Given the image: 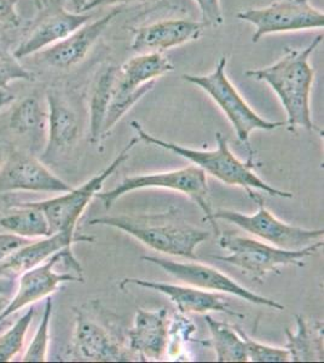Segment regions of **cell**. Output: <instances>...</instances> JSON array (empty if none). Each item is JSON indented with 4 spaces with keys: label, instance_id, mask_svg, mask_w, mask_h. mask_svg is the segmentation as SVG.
I'll list each match as a JSON object with an SVG mask.
<instances>
[{
    "label": "cell",
    "instance_id": "6da1fadb",
    "mask_svg": "<svg viewBox=\"0 0 324 363\" xmlns=\"http://www.w3.org/2000/svg\"><path fill=\"white\" fill-rule=\"evenodd\" d=\"M323 42L318 34L304 49L286 48L277 62L259 69L245 72L247 78L267 83L274 90L287 114L289 130L306 128L323 136V130L312 121L310 96L315 80V69L310 65L313 51Z\"/></svg>",
    "mask_w": 324,
    "mask_h": 363
},
{
    "label": "cell",
    "instance_id": "7a4b0ae2",
    "mask_svg": "<svg viewBox=\"0 0 324 363\" xmlns=\"http://www.w3.org/2000/svg\"><path fill=\"white\" fill-rule=\"evenodd\" d=\"M90 225H106L133 236L147 247L169 256L196 260L199 245L210 238V233L194 227L173 212L155 215L101 217L89 222Z\"/></svg>",
    "mask_w": 324,
    "mask_h": 363
},
{
    "label": "cell",
    "instance_id": "3957f363",
    "mask_svg": "<svg viewBox=\"0 0 324 363\" xmlns=\"http://www.w3.org/2000/svg\"><path fill=\"white\" fill-rule=\"evenodd\" d=\"M131 126L137 133L138 140L184 157L190 162H193L194 165L200 167L205 174L213 176L228 186L243 188L248 194H250L253 190H260L271 196L293 198L291 193L274 188L270 184H267V182H264L262 178L258 177L253 171L255 164L252 159H250L248 162H243L235 157L233 152L230 150L228 138L222 133H216L217 148L214 150H196V149L186 148L183 145L152 136L147 133L142 128V125L135 120L132 121Z\"/></svg>",
    "mask_w": 324,
    "mask_h": 363
},
{
    "label": "cell",
    "instance_id": "277c9868",
    "mask_svg": "<svg viewBox=\"0 0 324 363\" xmlns=\"http://www.w3.org/2000/svg\"><path fill=\"white\" fill-rule=\"evenodd\" d=\"M219 239L223 250L230 252L229 256H214V259L225 262L241 269L252 280L262 282L269 272H279V267L298 265L304 267L303 260L315 255L323 247V240H318L308 247L300 250H284L247 236L236 235L226 231Z\"/></svg>",
    "mask_w": 324,
    "mask_h": 363
},
{
    "label": "cell",
    "instance_id": "5b68a950",
    "mask_svg": "<svg viewBox=\"0 0 324 363\" xmlns=\"http://www.w3.org/2000/svg\"><path fill=\"white\" fill-rule=\"evenodd\" d=\"M173 69L172 62L160 52L138 54L119 67L103 125V138L140 99L154 89L156 79Z\"/></svg>",
    "mask_w": 324,
    "mask_h": 363
},
{
    "label": "cell",
    "instance_id": "8992f818",
    "mask_svg": "<svg viewBox=\"0 0 324 363\" xmlns=\"http://www.w3.org/2000/svg\"><path fill=\"white\" fill-rule=\"evenodd\" d=\"M152 188L173 190L177 193L189 196L194 203H196L203 211L206 219L213 228L216 235H220L217 219L214 218V212L208 198L210 190L207 186L206 174L200 167L195 165L188 166L184 169L167 171V172L138 174V176L123 178L114 189L103 191V193L99 191L95 198L102 201L106 210H111L115 201L123 195L135 190L152 189Z\"/></svg>",
    "mask_w": 324,
    "mask_h": 363
},
{
    "label": "cell",
    "instance_id": "52a82bcc",
    "mask_svg": "<svg viewBox=\"0 0 324 363\" xmlns=\"http://www.w3.org/2000/svg\"><path fill=\"white\" fill-rule=\"evenodd\" d=\"M228 58L222 57L218 61L213 72L207 75H183V80L193 84L205 91L211 99H213L218 107L225 114L240 142L246 145L252 152L250 145V133L255 130L272 131L284 126V121H269L250 108L238 89L230 82L226 75Z\"/></svg>",
    "mask_w": 324,
    "mask_h": 363
},
{
    "label": "cell",
    "instance_id": "ba28073f",
    "mask_svg": "<svg viewBox=\"0 0 324 363\" xmlns=\"http://www.w3.org/2000/svg\"><path fill=\"white\" fill-rule=\"evenodd\" d=\"M82 265L75 258L72 247L63 248L44 263L22 272L16 289L6 309L0 315V323L26 306L51 297L60 286L67 282H84Z\"/></svg>",
    "mask_w": 324,
    "mask_h": 363
},
{
    "label": "cell",
    "instance_id": "9c48e42d",
    "mask_svg": "<svg viewBox=\"0 0 324 363\" xmlns=\"http://www.w3.org/2000/svg\"><path fill=\"white\" fill-rule=\"evenodd\" d=\"M74 352L95 362L140 361L118 335L111 322L97 311L96 303L75 310Z\"/></svg>",
    "mask_w": 324,
    "mask_h": 363
},
{
    "label": "cell",
    "instance_id": "30bf717a",
    "mask_svg": "<svg viewBox=\"0 0 324 363\" xmlns=\"http://www.w3.org/2000/svg\"><path fill=\"white\" fill-rule=\"evenodd\" d=\"M138 143V137L132 138L128 145L120 152L119 155L115 157L111 165L103 169L102 172L96 174L94 177L85 182L79 188H73L70 191L63 193L56 198L34 201L30 203L34 206L40 208L45 215L49 223L50 233L57 234L65 233L68 235H75V228L79 219L82 217L84 211L86 210L91 200L95 198L96 194L102 189L104 182L114 174L120 166L130 157V152Z\"/></svg>",
    "mask_w": 324,
    "mask_h": 363
},
{
    "label": "cell",
    "instance_id": "8fae6325",
    "mask_svg": "<svg viewBox=\"0 0 324 363\" xmlns=\"http://www.w3.org/2000/svg\"><path fill=\"white\" fill-rule=\"evenodd\" d=\"M248 195L258 203L259 208L255 215H243L233 210H218L214 212V218L235 224L250 235L284 250H300L323 239V229H305L284 223L267 210L262 195L255 190Z\"/></svg>",
    "mask_w": 324,
    "mask_h": 363
},
{
    "label": "cell",
    "instance_id": "7c38bea8",
    "mask_svg": "<svg viewBox=\"0 0 324 363\" xmlns=\"http://www.w3.org/2000/svg\"><path fill=\"white\" fill-rule=\"evenodd\" d=\"M240 21L255 27L252 42L258 43L270 34L299 32L324 27V13L313 8L310 0H277L259 9H247L236 15Z\"/></svg>",
    "mask_w": 324,
    "mask_h": 363
},
{
    "label": "cell",
    "instance_id": "4fadbf2b",
    "mask_svg": "<svg viewBox=\"0 0 324 363\" xmlns=\"http://www.w3.org/2000/svg\"><path fill=\"white\" fill-rule=\"evenodd\" d=\"M142 260L157 265L169 275L177 280L183 281L186 285L211 291V292L231 294L255 306H269L279 311L284 310V306L282 304L245 289L234 279H231L224 272L210 265L201 264V263H181V262H174V260L156 256H143Z\"/></svg>",
    "mask_w": 324,
    "mask_h": 363
},
{
    "label": "cell",
    "instance_id": "5bb4252c",
    "mask_svg": "<svg viewBox=\"0 0 324 363\" xmlns=\"http://www.w3.org/2000/svg\"><path fill=\"white\" fill-rule=\"evenodd\" d=\"M73 189L35 155L10 149L0 167V193H67Z\"/></svg>",
    "mask_w": 324,
    "mask_h": 363
},
{
    "label": "cell",
    "instance_id": "9a60e30c",
    "mask_svg": "<svg viewBox=\"0 0 324 363\" xmlns=\"http://www.w3.org/2000/svg\"><path fill=\"white\" fill-rule=\"evenodd\" d=\"M119 13V9H114L99 20L82 26L61 42L38 52L41 62L57 69H68L77 66L86 57L96 42Z\"/></svg>",
    "mask_w": 324,
    "mask_h": 363
},
{
    "label": "cell",
    "instance_id": "2e32d148",
    "mask_svg": "<svg viewBox=\"0 0 324 363\" xmlns=\"http://www.w3.org/2000/svg\"><path fill=\"white\" fill-rule=\"evenodd\" d=\"M128 285L140 286L144 289L156 291L159 294H164L176 304L177 309L181 314H208V313H225L233 316H240L230 309L229 301L225 296L219 292H211L206 289H197L194 286L172 285V284H164L157 281L140 280V279H132L126 277L119 284L120 289H125Z\"/></svg>",
    "mask_w": 324,
    "mask_h": 363
},
{
    "label": "cell",
    "instance_id": "e0dca14e",
    "mask_svg": "<svg viewBox=\"0 0 324 363\" xmlns=\"http://www.w3.org/2000/svg\"><path fill=\"white\" fill-rule=\"evenodd\" d=\"M167 309H137L133 326L128 330V347L140 361H160L169 347Z\"/></svg>",
    "mask_w": 324,
    "mask_h": 363
},
{
    "label": "cell",
    "instance_id": "ac0fdd59",
    "mask_svg": "<svg viewBox=\"0 0 324 363\" xmlns=\"http://www.w3.org/2000/svg\"><path fill=\"white\" fill-rule=\"evenodd\" d=\"M94 17L89 13H70L63 8L46 13L29 30L25 39L15 50V57L25 58L37 55L49 46L61 42Z\"/></svg>",
    "mask_w": 324,
    "mask_h": 363
},
{
    "label": "cell",
    "instance_id": "d6986e66",
    "mask_svg": "<svg viewBox=\"0 0 324 363\" xmlns=\"http://www.w3.org/2000/svg\"><path fill=\"white\" fill-rule=\"evenodd\" d=\"M205 25L188 18H172L137 29L131 49L137 54H150L184 45L201 37Z\"/></svg>",
    "mask_w": 324,
    "mask_h": 363
},
{
    "label": "cell",
    "instance_id": "ffe728a7",
    "mask_svg": "<svg viewBox=\"0 0 324 363\" xmlns=\"http://www.w3.org/2000/svg\"><path fill=\"white\" fill-rule=\"evenodd\" d=\"M46 106L48 133L41 159L51 161L74 147L80 135V124L78 114L57 91H48Z\"/></svg>",
    "mask_w": 324,
    "mask_h": 363
},
{
    "label": "cell",
    "instance_id": "44dd1931",
    "mask_svg": "<svg viewBox=\"0 0 324 363\" xmlns=\"http://www.w3.org/2000/svg\"><path fill=\"white\" fill-rule=\"evenodd\" d=\"M92 241L86 236L68 235L65 233H57L52 235L41 238L37 241H30L28 244L18 248L11 256L0 263V277H17L22 272L44 263L55 253L63 248L72 247L74 242Z\"/></svg>",
    "mask_w": 324,
    "mask_h": 363
},
{
    "label": "cell",
    "instance_id": "7402d4cb",
    "mask_svg": "<svg viewBox=\"0 0 324 363\" xmlns=\"http://www.w3.org/2000/svg\"><path fill=\"white\" fill-rule=\"evenodd\" d=\"M119 67L108 66L101 70L90 89L89 111H90V140L92 145H101L103 138V125L111 104L116 73Z\"/></svg>",
    "mask_w": 324,
    "mask_h": 363
},
{
    "label": "cell",
    "instance_id": "603a6c76",
    "mask_svg": "<svg viewBox=\"0 0 324 363\" xmlns=\"http://www.w3.org/2000/svg\"><path fill=\"white\" fill-rule=\"evenodd\" d=\"M296 333L286 330L289 361H323V322L308 323L303 316L296 315Z\"/></svg>",
    "mask_w": 324,
    "mask_h": 363
},
{
    "label": "cell",
    "instance_id": "cb8c5ba5",
    "mask_svg": "<svg viewBox=\"0 0 324 363\" xmlns=\"http://www.w3.org/2000/svg\"><path fill=\"white\" fill-rule=\"evenodd\" d=\"M0 227L5 231L25 239H41L51 235L49 223L43 211L30 203L13 207L0 218Z\"/></svg>",
    "mask_w": 324,
    "mask_h": 363
},
{
    "label": "cell",
    "instance_id": "d4e9b609",
    "mask_svg": "<svg viewBox=\"0 0 324 363\" xmlns=\"http://www.w3.org/2000/svg\"><path fill=\"white\" fill-rule=\"evenodd\" d=\"M10 133L34 142L48 128V112L35 96H28L13 108L8 123Z\"/></svg>",
    "mask_w": 324,
    "mask_h": 363
},
{
    "label": "cell",
    "instance_id": "484cf974",
    "mask_svg": "<svg viewBox=\"0 0 324 363\" xmlns=\"http://www.w3.org/2000/svg\"><path fill=\"white\" fill-rule=\"evenodd\" d=\"M205 321L210 328L214 350L219 362H247L246 344L238 335L235 326L217 321L211 315L205 314Z\"/></svg>",
    "mask_w": 324,
    "mask_h": 363
},
{
    "label": "cell",
    "instance_id": "4316f807",
    "mask_svg": "<svg viewBox=\"0 0 324 363\" xmlns=\"http://www.w3.org/2000/svg\"><path fill=\"white\" fill-rule=\"evenodd\" d=\"M35 310L30 306L13 326L0 335V362H9L20 354L25 345L29 327L33 322Z\"/></svg>",
    "mask_w": 324,
    "mask_h": 363
},
{
    "label": "cell",
    "instance_id": "83f0119b",
    "mask_svg": "<svg viewBox=\"0 0 324 363\" xmlns=\"http://www.w3.org/2000/svg\"><path fill=\"white\" fill-rule=\"evenodd\" d=\"M52 308L54 303L51 297L46 298L45 309L41 316V321L38 330L34 333L32 342L26 349L22 356L23 362H44L48 359L50 344V325L52 318Z\"/></svg>",
    "mask_w": 324,
    "mask_h": 363
},
{
    "label": "cell",
    "instance_id": "f1b7e54d",
    "mask_svg": "<svg viewBox=\"0 0 324 363\" xmlns=\"http://www.w3.org/2000/svg\"><path fill=\"white\" fill-rule=\"evenodd\" d=\"M246 344L247 357L252 362H287L289 352L286 347H270L250 338L240 327L235 326Z\"/></svg>",
    "mask_w": 324,
    "mask_h": 363
},
{
    "label": "cell",
    "instance_id": "f546056e",
    "mask_svg": "<svg viewBox=\"0 0 324 363\" xmlns=\"http://www.w3.org/2000/svg\"><path fill=\"white\" fill-rule=\"evenodd\" d=\"M34 79L33 73L26 69L18 58L0 44V90H8L9 85L17 80L33 82Z\"/></svg>",
    "mask_w": 324,
    "mask_h": 363
},
{
    "label": "cell",
    "instance_id": "4dcf8cb0",
    "mask_svg": "<svg viewBox=\"0 0 324 363\" xmlns=\"http://www.w3.org/2000/svg\"><path fill=\"white\" fill-rule=\"evenodd\" d=\"M201 11L202 23L210 27L222 26L224 22L222 6L219 0H195Z\"/></svg>",
    "mask_w": 324,
    "mask_h": 363
},
{
    "label": "cell",
    "instance_id": "1f68e13d",
    "mask_svg": "<svg viewBox=\"0 0 324 363\" xmlns=\"http://www.w3.org/2000/svg\"><path fill=\"white\" fill-rule=\"evenodd\" d=\"M30 241L32 240L21 238L11 233H1L0 234V263L4 262L8 257L13 255V252H16L18 248L25 246Z\"/></svg>",
    "mask_w": 324,
    "mask_h": 363
},
{
    "label": "cell",
    "instance_id": "d6a6232c",
    "mask_svg": "<svg viewBox=\"0 0 324 363\" xmlns=\"http://www.w3.org/2000/svg\"><path fill=\"white\" fill-rule=\"evenodd\" d=\"M16 5L17 0H0V27H17L20 25Z\"/></svg>",
    "mask_w": 324,
    "mask_h": 363
},
{
    "label": "cell",
    "instance_id": "836d02e7",
    "mask_svg": "<svg viewBox=\"0 0 324 363\" xmlns=\"http://www.w3.org/2000/svg\"><path fill=\"white\" fill-rule=\"evenodd\" d=\"M16 277H0V315L6 309L16 289Z\"/></svg>",
    "mask_w": 324,
    "mask_h": 363
},
{
    "label": "cell",
    "instance_id": "e575fe53",
    "mask_svg": "<svg viewBox=\"0 0 324 363\" xmlns=\"http://www.w3.org/2000/svg\"><path fill=\"white\" fill-rule=\"evenodd\" d=\"M140 0H87L85 4L80 9V13H89L94 9L103 8V6H113V5L128 4Z\"/></svg>",
    "mask_w": 324,
    "mask_h": 363
},
{
    "label": "cell",
    "instance_id": "d590c367",
    "mask_svg": "<svg viewBox=\"0 0 324 363\" xmlns=\"http://www.w3.org/2000/svg\"><path fill=\"white\" fill-rule=\"evenodd\" d=\"M15 96L13 94H10L9 91L0 90V112L4 109L6 106L13 102Z\"/></svg>",
    "mask_w": 324,
    "mask_h": 363
},
{
    "label": "cell",
    "instance_id": "8d00e7d4",
    "mask_svg": "<svg viewBox=\"0 0 324 363\" xmlns=\"http://www.w3.org/2000/svg\"><path fill=\"white\" fill-rule=\"evenodd\" d=\"M8 152L9 150H6L5 145L0 143V167H1V165H3V162H4L5 157H6Z\"/></svg>",
    "mask_w": 324,
    "mask_h": 363
},
{
    "label": "cell",
    "instance_id": "74e56055",
    "mask_svg": "<svg viewBox=\"0 0 324 363\" xmlns=\"http://www.w3.org/2000/svg\"><path fill=\"white\" fill-rule=\"evenodd\" d=\"M75 1H78L79 4H80V9L82 8V5L86 3L87 0H75Z\"/></svg>",
    "mask_w": 324,
    "mask_h": 363
}]
</instances>
